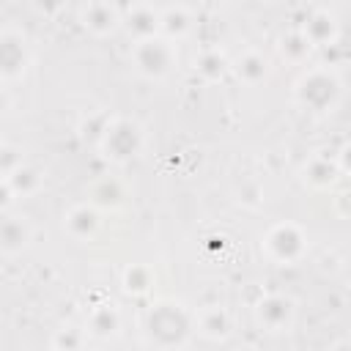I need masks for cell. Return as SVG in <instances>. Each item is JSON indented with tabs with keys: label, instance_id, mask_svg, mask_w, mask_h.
<instances>
[{
	"label": "cell",
	"instance_id": "cell-1",
	"mask_svg": "<svg viewBox=\"0 0 351 351\" xmlns=\"http://www.w3.org/2000/svg\"><path fill=\"white\" fill-rule=\"evenodd\" d=\"M340 99V80L335 71L315 66L296 82V101L313 112H329Z\"/></svg>",
	"mask_w": 351,
	"mask_h": 351
},
{
	"label": "cell",
	"instance_id": "cell-2",
	"mask_svg": "<svg viewBox=\"0 0 351 351\" xmlns=\"http://www.w3.org/2000/svg\"><path fill=\"white\" fill-rule=\"evenodd\" d=\"M189 315L181 310V304H156L148 313V337L159 348H178L189 335Z\"/></svg>",
	"mask_w": 351,
	"mask_h": 351
},
{
	"label": "cell",
	"instance_id": "cell-3",
	"mask_svg": "<svg viewBox=\"0 0 351 351\" xmlns=\"http://www.w3.org/2000/svg\"><path fill=\"white\" fill-rule=\"evenodd\" d=\"M176 58H178L176 44L165 36L143 38V41H134V47H132V63L148 80H159V77L170 74V69L176 66Z\"/></svg>",
	"mask_w": 351,
	"mask_h": 351
},
{
	"label": "cell",
	"instance_id": "cell-4",
	"mask_svg": "<svg viewBox=\"0 0 351 351\" xmlns=\"http://www.w3.org/2000/svg\"><path fill=\"white\" fill-rule=\"evenodd\" d=\"M140 143H143V134H140L137 123L123 121V118L110 121L107 129H104V134H101V148H104V154H107L110 159H118V162L132 159V156L140 151Z\"/></svg>",
	"mask_w": 351,
	"mask_h": 351
},
{
	"label": "cell",
	"instance_id": "cell-5",
	"mask_svg": "<svg viewBox=\"0 0 351 351\" xmlns=\"http://www.w3.org/2000/svg\"><path fill=\"white\" fill-rule=\"evenodd\" d=\"M263 247H266V252H269L274 261H280V263H293V261H299L302 252H304V233H302L296 225H291V222L274 225V228L266 233Z\"/></svg>",
	"mask_w": 351,
	"mask_h": 351
},
{
	"label": "cell",
	"instance_id": "cell-6",
	"mask_svg": "<svg viewBox=\"0 0 351 351\" xmlns=\"http://www.w3.org/2000/svg\"><path fill=\"white\" fill-rule=\"evenodd\" d=\"M121 25L134 36V41L154 38L162 33V8L148 5V3H132L121 8Z\"/></svg>",
	"mask_w": 351,
	"mask_h": 351
},
{
	"label": "cell",
	"instance_id": "cell-7",
	"mask_svg": "<svg viewBox=\"0 0 351 351\" xmlns=\"http://www.w3.org/2000/svg\"><path fill=\"white\" fill-rule=\"evenodd\" d=\"M27 66V47L25 38L16 30H3L0 33V71L3 80L11 82L14 77H19Z\"/></svg>",
	"mask_w": 351,
	"mask_h": 351
},
{
	"label": "cell",
	"instance_id": "cell-8",
	"mask_svg": "<svg viewBox=\"0 0 351 351\" xmlns=\"http://www.w3.org/2000/svg\"><path fill=\"white\" fill-rule=\"evenodd\" d=\"M258 313V321L269 329V332H282L291 321H293V302L280 296V293H271V296H263L255 307Z\"/></svg>",
	"mask_w": 351,
	"mask_h": 351
},
{
	"label": "cell",
	"instance_id": "cell-9",
	"mask_svg": "<svg viewBox=\"0 0 351 351\" xmlns=\"http://www.w3.org/2000/svg\"><path fill=\"white\" fill-rule=\"evenodd\" d=\"M313 47H326L337 36V16L329 8H313L304 16V25L299 27Z\"/></svg>",
	"mask_w": 351,
	"mask_h": 351
},
{
	"label": "cell",
	"instance_id": "cell-10",
	"mask_svg": "<svg viewBox=\"0 0 351 351\" xmlns=\"http://www.w3.org/2000/svg\"><path fill=\"white\" fill-rule=\"evenodd\" d=\"M80 22L90 33L104 36V33H112L121 25V8L112 5V3H88L80 11Z\"/></svg>",
	"mask_w": 351,
	"mask_h": 351
},
{
	"label": "cell",
	"instance_id": "cell-11",
	"mask_svg": "<svg viewBox=\"0 0 351 351\" xmlns=\"http://www.w3.org/2000/svg\"><path fill=\"white\" fill-rule=\"evenodd\" d=\"M30 239V228L22 217H3V225H0V247H3V255H16L22 252V247L27 244Z\"/></svg>",
	"mask_w": 351,
	"mask_h": 351
},
{
	"label": "cell",
	"instance_id": "cell-12",
	"mask_svg": "<svg viewBox=\"0 0 351 351\" xmlns=\"http://www.w3.org/2000/svg\"><path fill=\"white\" fill-rule=\"evenodd\" d=\"M63 225H66V230H69L74 239H90V236L96 233V228H99V214H96V208H90V206H74V208L66 214Z\"/></svg>",
	"mask_w": 351,
	"mask_h": 351
},
{
	"label": "cell",
	"instance_id": "cell-13",
	"mask_svg": "<svg viewBox=\"0 0 351 351\" xmlns=\"http://www.w3.org/2000/svg\"><path fill=\"white\" fill-rule=\"evenodd\" d=\"M233 71H236V77H239L241 82L258 85V82L269 74V63H266V58H263L258 49H247V52L233 63Z\"/></svg>",
	"mask_w": 351,
	"mask_h": 351
},
{
	"label": "cell",
	"instance_id": "cell-14",
	"mask_svg": "<svg viewBox=\"0 0 351 351\" xmlns=\"http://www.w3.org/2000/svg\"><path fill=\"white\" fill-rule=\"evenodd\" d=\"M192 25V14L186 5H165L162 8V33L165 38H176V36H184Z\"/></svg>",
	"mask_w": 351,
	"mask_h": 351
},
{
	"label": "cell",
	"instance_id": "cell-15",
	"mask_svg": "<svg viewBox=\"0 0 351 351\" xmlns=\"http://www.w3.org/2000/svg\"><path fill=\"white\" fill-rule=\"evenodd\" d=\"M118 324H121L118 310L112 304H99V307H93V313L88 318V332L96 337H110L118 332Z\"/></svg>",
	"mask_w": 351,
	"mask_h": 351
},
{
	"label": "cell",
	"instance_id": "cell-16",
	"mask_svg": "<svg viewBox=\"0 0 351 351\" xmlns=\"http://www.w3.org/2000/svg\"><path fill=\"white\" fill-rule=\"evenodd\" d=\"M197 326H200V332H203L206 337L222 340V337L228 335V329H230V318H228V313H225L219 304H214V307H206V310L200 313Z\"/></svg>",
	"mask_w": 351,
	"mask_h": 351
},
{
	"label": "cell",
	"instance_id": "cell-17",
	"mask_svg": "<svg viewBox=\"0 0 351 351\" xmlns=\"http://www.w3.org/2000/svg\"><path fill=\"white\" fill-rule=\"evenodd\" d=\"M195 71L206 80H219L225 71H228V58L219 52V49H203L197 58H195Z\"/></svg>",
	"mask_w": 351,
	"mask_h": 351
},
{
	"label": "cell",
	"instance_id": "cell-18",
	"mask_svg": "<svg viewBox=\"0 0 351 351\" xmlns=\"http://www.w3.org/2000/svg\"><path fill=\"white\" fill-rule=\"evenodd\" d=\"M335 176H337V165L324 159V156L310 159L304 167V181H310L313 186H329L335 181Z\"/></svg>",
	"mask_w": 351,
	"mask_h": 351
},
{
	"label": "cell",
	"instance_id": "cell-19",
	"mask_svg": "<svg viewBox=\"0 0 351 351\" xmlns=\"http://www.w3.org/2000/svg\"><path fill=\"white\" fill-rule=\"evenodd\" d=\"M280 49H282V55H285L288 60L299 63V60H304V58L310 55L313 44L307 41V36H304L302 30H291V33H285V36H282V41H280Z\"/></svg>",
	"mask_w": 351,
	"mask_h": 351
},
{
	"label": "cell",
	"instance_id": "cell-20",
	"mask_svg": "<svg viewBox=\"0 0 351 351\" xmlns=\"http://www.w3.org/2000/svg\"><path fill=\"white\" fill-rule=\"evenodd\" d=\"M5 181H8L11 189H14L16 195H22V197H25V195H33V192L41 186V176H38L33 167H25V165H22L14 176H8Z\"/></svg>",
	"mask_w": 351,
	"mask_h": 351
},
{
	"label": "cell",
	"instance_id": "cell-21",
	"mask_svg": "<svg viewBox=\"0 0 351 351\" xmlns=\"http://www.w3.org/2000/svg\"><path fill=\"white\" fill-rule=\"evenodd\" d=\"M123 285L132 293H143L151 288V269L148 266H129L123 274Z\"/></svg>",
	"mask_w": 351,
	"mask_h": 351
},
{
	"label": "cell",
	"instance_id": "cell-22",
	"mask_svg": "<svg viewBox=\"0 0 351 351\" xmlns=\"http://www.w3.org/2000/svg\"><path fill=\"white\" fill-rule=\"evenodd\" d=\"M52 346H55L58 351H80V348H82V332L66 326V329H60V332L55 335Z\"/></svg>",
	"mask_w": 351,
	"mask_h": 351
},
{
	"label": "cell",
	"instance_id": "cell-23",
	"mask_svg": "<svg viewBox=\"0 0 351 351\" xmlns=\"http://www.w3.org/2000/svg\"><path fill=\"white\" fill-rule=\"evenodd\" d=\"M16 154L19 151L11 143H3V148H0V170H3V178L14 176L22 167V156H16Z\"/></svg>",
	"mask_w": 351,
	"mask_h": 351
},
{
	"label": "cell",
	"instance_id": "cell-24",
	"mask_svg": "<svg viewBox=\"0 0 351 351\" xmlns=\"http://www.w3.org/2000/svg\"><path fill=\"white\" fill-rule=\"evenodd\" d=\"M340 167H343V170H351V145L340 154Z\"/></svg>",
	"mask_w": 351,
	"mask_h": 351
},
{
	"label": "cell",
	"instance_id": "cell-25",
	"mask_svg": "<svg viewBox=\"0 0 351 351\" xmlns=\"http://www.w3.org/2000/svg\"><path fill=\"white\" fill-rule=\"evenodd\" d=\"M332 351H351V346H348V343H337Z\"/></svg>",
	"mask_w": 351,
	"mask_h": 351
},
{
	"label": "cell",
	"instance_id": "cell-26",
	"mask_svg": "<svg viewBox=\"0 0 351 351\" xmlns=\"http://www.w3.org/2000/svg\"><path fill=\"white\" fill-rule=\"evenodd\" d=\"M236 351H255V348H236Z\"/></svg>",
	"mask_w": 351,
	"mask_h": 351
},
{
	"label": "cell",
	"instance_id": "cell-27",
	"mask_svg": "<svg viewBox=\"0 0 351 351\" xmlns=\"http://www.w3.org/2000/svg\"><path fill=\"white\" fill-rule=\"evenodd\" d=\"M47 351H58V348H55V346H52V348H47Z\"/></svg>",
	"mask_w": 351,
	"mask_h": 351
}]
</instances>
